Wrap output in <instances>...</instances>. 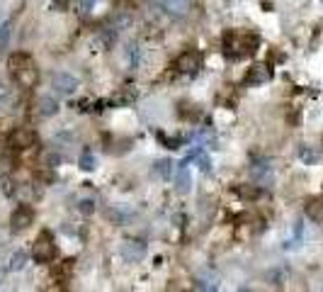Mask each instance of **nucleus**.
<instances>
[{"mask_svg":"<svg viewBox=\"0 0 323 292\" xmlns=\"http://www.w3.org/2000/svg\"><path fill=\"white\" fill-rule=\"evenodd\" d=\"M95 3H98V0H80V3H78L80 12H88L90 8H92V5H95Z\"/></svg>","mask_w":323,"mask_h":292,"instance_id":"5701e85b","label":"nucleus"},{"mask_svg":"<svg viewBox=\"0 0 323 292\" xmlns=\"http://www.w3.org/2000/svg\"><path fill=\"white\" fill-rule=\"evenodd\" d=\"M306 214L316 219V222H323V197H313L306 202Z\"/></svg>","mask_w":323,"mask_h":292,"instance_id":"f8f14e48","label":"nucleus"},{"mask_svg":"<svg viewBox=\"0 0 323 292\" xmlns=\"http://www.w3.org/2000/svg\"><path fill=\"white\" fill-rule=\"evenodd\" d=\"M34 222V207L32 205H17V210L10 217V231L20 234L24 229H29V224Z\"/></svg>","mask_w":323,"mask_h":292,"instance_id":"39448f33","label":"nucleus"},{"mask_svg":"<svg viewBox=\"0 0 323 292\" xmlns=\"http://www.w3.org/2000/svg\"><path fill=\"white\" fill-rule=\"evenodd\" d=\"M173 185H175V190H178L180 195H187V192L192 190V173H189V168H187V161L178 163V168L173 173Z\"/></svg>","mask_w":323,"mask_h":292,"instance_id":"1a4fd4ad","label":"nucleus"},{"mask_svg":"<svg viewBox=\"0 0 323 292\" xmlns=\"http://www.w3.org/2000/svg\"><path fill=\"white\" fill-rule=\"evenodd\" d=\"M58 10H68V5H71V0H51Z\"/></svg>","mask_w":323,"mask_h":292,"instance_id":"b1692460","label":"nucleus"},{"mask_svg":"<svg viewBox=\"0 0 323 292\" xmlns=\"http://www.w3.org/2000/svg\"><path fill=\"white\" fill-rule=\"evenodd\" d=\"M156 178H173V163L168 161V158H160L156 166H153V170H151Z\"/></svg>","mask_w":323,"mask_h":292,"instance_id":"4468645a","label":"nucleus"},{"mask_svg":"<svg viewBox=\"0 0 323 292\" xmlns=\"http://www.w3.org/2000/svg\"><path fill=\"white\" fill-rule=\"evenodd\" d=\"M299 158H301V163L313 166V163L318 161V151H316L313 146H301V149H299Z\"/></svg>","mask_w":323,"mask_h":292,"instance_id":"f3484780","label":"nucleus"},{"mask_svg":"<svg viewBox=\"0 0 323 292\" xmlns=\"http://www.w3.org/2000/svg\"><path fill=\"white\" fill-rule=\"evenodd\" d=\"M260 46V37L253 32H238V30H231V32L223 34V51L226 56L231 59H248L253 56Z\"/></svg>","mask_w":323,"mask_h":292,"instance_id":"f257e3e1","label":"nucleus"},{"mask_svg":"<svg viewBox=\"0 0 323 292\" xmlns=\"http://www.w3.org/2000/svg\"><path fill=\"white\" fill-rule=\"evenodd\" d=\"M168 12H175V15H185L187 12V0H158Z\"/></svg>","mask_w":323,"mask_h":292,"instance_id":"2eb2a0df","label":"nucleus"},{"mask_svg":"<svg viewBox=\"0 0 323 292\" xmlns=\"http://www.w3.org/2000/svg\"><path fill=\"white\" fill-rule=\"evenodd\" d=\"M58 112V102L54 100V98H49V95H44L42 100H39V114L42 117H51V114Z\"/></svg>","mask_w":323,"mask_h":292,"instance_id":"ddd939ff","label":"nucleus"},{"mask_svg":"<svg viewBox=\"0 0 323 292\" xmlns=\"http://www.w3.org/2000/svg\"><path fill=\"white\" fill-rule=\"evenodd\" d=\"M321 3H323V0H321Z\"/></svg>","mask_w":323,"mask_h":292,"instance_id":"393cba45","label":"nucleus"},{"mask_svg":"<svg viewBox=\"0 0 323 292\" xmlns=\"http://www.w3.org/2000/svg\"><path fill=\"white\" fill-rule=\"evenodd\" d=\"M8 71H10V76L20 85L24 88H32L34 83H37V66H34V59L29 54H24V51H17V54H12L8 59Z\"/></svg>","mask_w":323,"mask_h":292,"instance_id":"f03ea898","label":"nucleus"},{"mask_svg":"<svg viewBox=\"0 0 323 292\" xmlns=\"http://www.w3.org/2000/svg\"><path fill=\"white\" fill-rule=\"evenodd\" d=\"M195 163L200 166V170L204 173V176H209V173H212V158L207 156L204 151H200V154L195 156Z\"/></svg>","mask_w":323,"mask_h":292,"instance_id":"6ab92c4d","label":"nucleus"},{"mask_svg":"<svg viewBox=\"0 0 323 292\" xmlns=\"http://www.w3.org/2000/svg\"><path fill=\"white\" fill-rule=\"evenodd\" d=\"M27 258H29V256H27V251H22V248H20L17 253H12V258H10V270H15V273H17V270H22L24 266H27Z\"/></svg>","mask_w":323,"mask_h":292,"instance_id":"a211bd4d","label":"nucleus"},{"mask_svg":"<svg viewBox=\"0 0 323 292\" xmlns=\"http://www.w3.org/2000/svg\"><path fill=\"white\" fill-rule=\"evenodd\" d=\"M32 258L37 263H51L56 258V241L51 231H39L32 244Z\"/></svg>","mask_w":323,"mask_h":292,"instance_id":"7ed1b4c3","label":"nucleus"},{"mask_svg":"<svg viewBox=\"0 0 323 292\" xmlns=\"http://www.w3.org/2000/svg\"><path fill=\"white\" fill-rule=\"evenodd\" d=\"M250 178L255 180L257 185H268V183H272V163L265 161V158L255 161V163L250 166Z\"/></svg>","mask_w":323,"mask_h":292,"instance_id":"9d476101","label":"nucleus"},{"mask_svg":"<svg viewBox=\"0 0 323 292\" xmlns=\"http://www.w3.org/2000/svg\"><path fill=\"white\" fill-rule=\"evenodd\" d=\"M122 258L126 263H139V260L146 258V244L139 241V239H129L122 244Z\"/></svg>","mask_w":323,"mask_h":292,"instance_id":"6e6552de","label":"nucleus"},{"mask_svg":"<svg viewBox=\"0 0 323 292\" xmlns=\"http://www.w3.org/2000/svg\"><path fill=\"white\" fill-rule=\"evenodd\" d=\"M175 68H178V73H197L202 68V54L197 49H187V51H182L175 61Z\"/></svg>","mask_w":323,"mask_h":292,"instance_id":"423d86ee","label":"nucleus"},{"mask_svg":"<svg viewBox=\"0 0 323 292\" xmlns=\"http://www.w3.org/2000/svg\"><path fill=\"white\" fill-rule=\"evenodd\" d=\"M34 144H37V132L29 129V127H17L8 136V146H10L12 151H27Z\"/></svg>","mask_w":323,"mask_h":292,"instance_id":"20e7f679","label":"nucleus"},{"mask_svg":"<svg viewBox=\"0 0 323 292\" xmlns=\"http://www.w3.org/2000/svg\"><path fill=\"white\" fill-rule=\"evenodd\" d=\"M78 210L83 214H90V212H95V202H92V200H83V202L78 205Z\"/></svg>","mask_w":323,"mask_h":292,"instance_id":"4be33fe9","label":"nucleus"},{"mask_svg":"<svg viewBox=\"0 0 323 292\" xmlns=\"http://www.w3.org/2000/svg\"><path fill=\"white\" fill-rule=\"evenodd\" d=\"M78 166L80 170H85V173H90V170H95V166H98V158H95V154L92 151H83L78 158Z\"/></svg>","mask_w":323,"mask_h":292,"instance_id":"dca6fc26","label":"nucleus"},{"mask_svg":"<svg viewBox=\"0 0 323 292\" xmlns=\"http://www.w3.org/2000/svg\"><path fill=\"white\" fill-rule=\"evenodd\" d=\"M238 195L243 197V200H257L260 197V188H255V185H238Z\"/></svg>","mask_w":323,"mask_h":292,"instance_id":"aec40b11","label":"nucleus"},{"mask_svg":"<svg viewBox=\"0 0 323 292\" xmlns=\"http://www.w3.org/2000/svg\"><path fill=\"white\" fill-rule=\"evenodd\" d=\"M10 37H12V22H3L0 24V51L8 46Z\"/></svg>","mask_w":323,"mask_h":292,"instance_id":"412c9836","label":"nucleus"},{"mask_svg":"<svg viewBox=\"0 0 323 292\" xmlns=\"http://www.w3.org/2000/svg\"><path fill=\"white\" fill-rule=\"evenodd\" d=\"M270 78H272V68H268L265 64H257V66H253L245 73L243 83L245 85H263V83H268Z\"/></svg>","mask_w":323,"mask_h":292,"instance_id":"9b49d317","label":"nucleus"},{"mask_svg":"<svg viewBox=\"0 0 323 292\" xmlns=\"http://www.w3.org/2000/svg\"><path fill=\"white\" fill-rule=\"evenodd\" d=\"M51 88L58 93V95H73L76 90H78V80L73 78L71 73H63V71H58L51 76Z\"/></svg>","mask_w":323,"mask_h":292,"instance_id":"0eeeda50","label":"nucleus"}]
</instances>
